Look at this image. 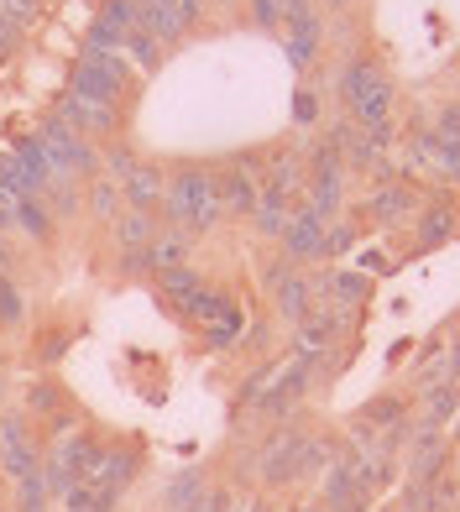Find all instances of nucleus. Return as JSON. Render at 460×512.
I'll list each match as a JSON object with an SVG mask.
<instances>
[{"mask_svg":"<svg viewBox=\"0 0 460 512\" xmlns=\"http://www.w3.org/2000/svg\"><path fill=\"white\" fill-rule=\"evenodd\" d=\"M163 204H168V215L189 230V236H204V230L220 220V183H215V173H204V168H183V173L168 178Z\"/></svg>","mask_w":460,"mask_h":512,"instance_id":"nucleus-1","label":"nucleus"},{"mask_svg":"<svg viewBox=\"0 0 460 512\" xmlns=\"http://www.w3.org/2000/svg\"><path fill=\"white\" fill-rule=\"evenodd\" d=\"M298 194H304V162H298V152H278L272 168H267V178L257 183V209H251L262 236H283Z\"/></svg>","mask_w":460,"mask_h":512,"instance_id":"nucleus-2","label":"nucleus"},{"mask_svg":"<svg viewBox=\"0 0 460 512\" xmlns=\"http://www.w3.org/2000/svg\"><path fill=\"white\" fill-rule=\"evenodd\" d=\"M340 95L351 100V115L361 126H382L387 110H393V84L372 58H351L340 68Z\"/></svg>","mask_w":460,"mask_h":512,"instance_id":"nucleus-3","label":"nucleus"},{"mask_svg":"<svg viewBox=\"0 0 460 512\" xmlns=\"http://www.w3.org/2000/svg\"><path fill=\"white\" fill-rule=\"evenodd\" d=\"M121 89H126V63L115 58V53H95V48H84L79 68H74V84H68V95H79L89 105H110L121 100Z\"/></svg>","mask_w":460,"mask_h":512,"instance_id":"nucleus-4","label":"nucleus"},{"mask_svg":"<svg viewBox=\"0 0 460 512\" xmlns=\"http://www.w3.org/2000/svg\"><path fill=\"white\" fill-rule=\"evenodd\" d=\"M304 450H309V429H278V439L257 455V476L262 486H293L304 481Z\"/></svg>","mask_w":460,"mask_h":512,"instance_id":"nucleus-5","label":"nucleus"},{"mask_svg":"<svg viewBox=\"0 0 460 512\" xmlns=\"http://www.w3.org/2000/svg\"><path fill=\"white\" fill-rule=\"evenodd\" d=\"M37 147L42 152H48V162H53V168L68 178V173H95L100 168V152L95 147H89V136H79L74 126H63L58 121V115H53V121L48 126H42V136H37Z\"/></svg>","mask_w":460,"mask_h":512,"instance_id":"nucleus-6","label":"nucleus"},{"mask_svg":"<svg viewBox=\"0 0 460 512\" xmlns=\"http://www.w3.org/2000/svg\"><path fill=\"white\" fill-rule=\"evenodd\" d=\"M204 16V0H136V27L157 42H178Z\"/></svg>","mask_w":460,"mask_h":512,"instance_id":"nucleus-7","label":"nucleus"},{"mask_svg":"<svg viewBox=\"0 0 460 512\" xmlns=\"http://www.w3.org/2000/svg\"><path fill=\"white\" fill-rule=\"evenodd\" d=\"M131 481H136V455H131L126 445H115V450L100 455L95 471H89V492H95V502L110 512L115 502L131 492Z\"/></svg>","mask_w":460,"mask_h":512,"instance_id":"nucleus-8","label":"nucleus"},{"mask_svg":"<svg viewBox=\"0 0 460 512\" xmlns=\"http://www.w3.org/2000/svg\"><path fill=\"white\" fill-rule=\"evenodd\" d=\"M309 382H314V361L298 356L293 366H283V377L272 382L267 392H257V413H267V418H288L298 403H304Z\"/></svg>","mask_w":460,"mask_h":512,"instance_id":"nucleus-9","label":"nucleus"},{"mask_svg":"<svg viewBox=\"0 0 460 512\" xmlns=\"http://www.w3.org/2000/svg\"><path fill=\"white\" fill-rule=\"evenodd\" d=\"M283 16H288V63L304 74L319 58V16L309 0H283Z\"/></svg>","mask_w":460,"mask_h":512,"instance_id":"nucleus-10","label":"nucleus"},{"mask_svg":"<svg viewBox=\"0 0 460 512\" xmlns=\"http://www.w3.org/2000/svg\"><path fill=\"white\" fill-rule=\"evenodd\" d=\"M0 465H6V476H32L42 471V445L27 434L21 418H0Z\"/></svg>","mask_w":460,"mask_h":512,"instance_id":"nucleus-11","label":"nucleus"},{"mask_svg":"<svg viewBox=\"0 0 460 512\" xmlns=\"http://www.w3.org/2000/svg\"><path fill=\"white\" fill-rule=\"evenodd\" d=\"M131 27H136V0H105L100 16H95V27H89V48H95V53H115Z\"/></svg>","mask_w":460,"mask_h":512,"instance_id":"nucleus-12","label":"nucleus"},{"mask_svg":"<svg viewBox=\"0 0 460 512\" xmlns=\"http://www.w3.org/2000/svg\"><path fill=\"white\" fill-rule=\"evenodd\" d=\"M283 246L293 256H319V251H325V215H314V209H293L288 225H283Z\"/></svg>","mask_w":460,"mask_h":512,"instance_id":"nucleus-13","label":"nucleus"},{"mask_svg":"<svg viewBox=\"0 0 460 512\" xmlns=\"http://www.w3.org/2000/svg\"><path fill=\"white\" fill-rule=\"evenodd\" d=\"M335 199H340V152L325 142L314 152V215H330L335 209Z\"/></svg>","mask_w":460,"mask_h":512,"instance_id":"nucleus-14","label":"nucleus"},{"mask_svg":"<svg viewBox=\"0 0 460 512\" xmlns=\"http://www.w3.org/2000/svg\"><path fill=\"white\" fill-rule=\"evenodd\" d=\"M272 298H278V314L288 319V324H304L309 314H314V293H309V283L298 277L293 267L272 283Z\"/></svg>","mask_w":460,"mask_h":512,"instance_id":"nucleus-15","label":"nucleus"},{"mask_svg":"<svg viewBox=\"0 0 460 512\" xmlns=\"http://www.w3.org/2000/svg\"><path fill=\"white\" fill-rule=\"evenodd\" d=\"M58 121L74 126L79 136H89V131H110V126H115V110H110V105H89V100H79V95H63Z\"/></svg>","mask_w":460,"mask_h":512,"instance_id":"nucleus-16","label":"nucleus"},{"mask_svg":"<svg viewBox=\"0 0 460 512\" xmlns=\"http://www.w3.org/2000/svg\"><path fill=\"white\" fill-rule=\"evenodd\" d=\"M455 413H460V387H455V382H434V387L424 392L419 429H440V424H450Z\"/></svg>","mask_w":460,"mask_h":512,"instance_id":"nucleus-17","label":"nucleus"},{"mask_svg":"<svg viewBox=\"0 0 460 512\" xmlns=\"http://www.w3.org/2000/svg\"><path fill=\"white\" fill-rule=\"evenodd\" d=\"M121 189H126V199L136 204V215H142V209H152L157 199H163V173L147 168V162H136V168L121 178Z\"/></svg>","mask_w":460,"mask_h":512,"instance_id":"nucleus-18","label":"nucleus"},{"mask_svg":"<svg viewBox=\"0 0 460 512\" xmlns=\"http://www.w3.org/2000/svg\"><path fill=\"white\" fill-rule=\"evenodd\" d=\"M215 183H220V204H230V209H246V215L257 209V178H251V173L241 168V162H236L230 173H220Z\"/></svg>","mask_w":460,"mask_h":512,"instance_id":"nucleus-19","label":"nucleus"},{"mask_svg":"<svg viewBox=\"0 0 460 512\" xmlns=\"http://www.w3.org/2000/svg\"><path fill=\"white\" fill-rule=\"evenodd\" d=\"M356 424L377 429V434H393V429L408 424V408H403V398H372V403L356 413Z\"/></svg>","mask_w":460,"mask_h":512,"instance_id":"nucleus-20","label":"nucleus"},{"mask_svg":"<svg viewBox=\"0 0 460 512\" xmlns=\"http://www.w3.org/2000/svg\"><path fill=\"white\" fill-rule=\"evenodd\" d=\"M121 48L136 58V68H142V74H157V68H163V42H157L152 32H142V27H131Z\"/></svg>","mask_w":460,"mask_h":512,"instance_id":"nucleus-21","label":"nucleus"},{"mask_svg":"<svg viewBox=\"0 0 460 512\" xmlns=\"http://www.w3.org/2000/svg\"><path fill=\"white\" fill-rule=\"evenodd\" d=\"M204 497V476L199 471H178V481H168V512H183V507H194Z\"/></svg>","mask_w":460,"mask_h":512,"instance_id":"nucleus-22","label":"nucleus"},{"mask_svg":"<svg viewBox=\"0 0 460 512\" xmlns=\"http://www.w3.org/2000/svg\"><path fill=\"white\" fill-rule=\"evenodd\" d=\"M183 314L199 319V324H220V319L230 314V298H220V293H210V288H199L189 304H183Z\"/></svg>","mask_w":460,"mask_h":512,"instance_id":"nucleus-23","label":"nucleus"},{"mask_svg":"<svg viewBox=\"0 0 460 512\" xmlns=\"http://www.w3.org/2000/svg\"><path fill=\"white\" fill-rule=\"evenodd\" d=\"M115 241H121L126 251H147L152 246V220L147 215H121L115 220Z\"/></svg>","mask_w":460,"mask_h":512,"instance_id":"nucleus-24","label":"nucleus"},{"mask_svg":"<svg viewBox=\"0 0 460 512\" xmlns=\"http://www.w3.org/2000/svg\"><path fill=\"white\" fill-rule=\"evenodd\" d=\"M408 204H413V194H408V189H398V183H387V189L372 199V215H377L382 225H393V220H403V215H408Z\"/></svg>","mask_w":460,"mask_h":512,"instance_id":"nucleus-25","label":"nucleus"},{"mask_svg":"<svg viewBox=\"0 0 460 512\" xmlns=\"http://www.w3.org/2000/svg\"><path fill=\"white\" fill-rule=\"evenodd\" d=\"M183 251H189V241H183V236H157L152 251H147V267H157V272L183 267Z\"/></svg>","mask_w":460,"mask_h":512,"instance_id":"nucleus-26","label":"nucleus"},{"mask_svg":"<svg viewBox=\"0 0 460 512\" xmlns=\"http://www.w3.org/2000/svg\"><path fill=\"white\" fill-rule=\"evenodd\" d=\"M325 293H335L340 304H366V293H372V288H366V277H356V272H330Z\"/></svg>","mask_w":460,"mask_h":512,"instance_id":"nucleus-27","label":"nucleus"},{"mask_svg":"<svg viewBox=\"0 0 460 512\" xmlns=\"http://www.w3.org/2000/svg\"><path fill=\"white\" fill-rule=\"evenodd\" d=\"M450 230H455V215L440 204V209H429L424 215V225H419V246L429 251V246H440V241H450Z\"/></svg>","mask_w":460,"mask_h":512,"instance_id":"nucleus-28","label":"nucleus"},{"mask_svg":"<svg viewBox=\"0 0 460 512\" xmlns=\"http://www.w3.org/2000/svg\"><path fill=\"white\" fill-rule=\"evenodd\" d=\"M199 288H204V283H199V277H194L189 267H168V272H163V293L173 298V304H178V309H183V304H189V298H194Z\"/></svg>","mask_w":460,"mask_h":512,"instance_id":"nucleus-29","label":"nucleus"},{"mask_svg":"<svg viewBox=\"0 0 460 512\" xmlns=\"http://www.w3.org/2000/svg\"><path fill=\"white\" fill-rule=\"evenodd\" d=\"M16 497H21V512H48V481H42V471H32V476H21L16 481Z\"/></svg>","mask_w":460,"mask_h":512,"instance_id":"nucleus-30","label":"nucleus"},{"mask_svg":"<svg viewBox=\"0 0 460 512\" xmlns=\"http://www.w3.org/2000/svg\"><path fill=\"white\" fill-rule=\"evenodd\" d=\"M11 225H21V230H27V236H37V241L53 230V220L42 215V209H37L32 199H16V215H11Z\"/></svg>","mask_w":460,"mask_h":512,"instance_id":"nucleus-31","label":"nucleus"},{"mask_svg":"<svg viewBox=\"0 0 460 512\" xmlns=\"http://www.w3.org/2000/svg\"><path fill=\"white\" fill-rule=\"evenodd\" d=\"M58 403H63V392H58L53 382H32V387H27V408H32V413H58Z\"/></svg>","mask_w":460,"mask_h":512,"instance_id":"nucleus-32","label":"nucleus"},{"mask_svg":"<svg viewBox=\"0 0 460 512\" xmlns=\"http://www.w3.org/2000/svg\"><path fill=\"white\" fill-rule=\"evenodd\" d=\"M0 324H21V293L0 277Z\"/></svg>","mask_w":460,"mask_h":512,"instance_id":"nucleus-33","label":"nucleus"},{"mask_svg":"<svg viewBox=\"0 0 460 512\" xmlns=\"http://www.w3.org/2000/svg\"><path fill=\"white\" fill-rule=\"evenodd\" d=\"M236 335H241V309H230L220 324H210V345H230Z\"/></svg>","mask_w":460,"mask_h":512,"instance_id":"nucleus-34","label":"nucleus"},{"mask_svg":"<svg viewBox=\"0 0 460 512\" xmlns=\"http://www.w3.org/2000/svg\"><path fill=\"white\" fill-rule=\"evenodd\" d=\"M251 11H257L262 27H278V21H283V0H251Z\"/></svg>","mask_w":460,"mask_h":512,"instance_id":"nucleus-35","label":"nucleus"},{"mask_svg":"<svg viewBox=\"0 0 460 512\" xmlns=\"http://www.w3.org/2000/svg\"><path fill=\"white\" fill-rule=\"evenodd\" d=\"M325 246H330V251H351V246H356V230H351V225L325 230Z\"/></svg>","mask_w":460,"mask_h":512,"instance_id":"nucleus-36","label":"nucleus"},{"mask_svg":"<svg viewBox=\"0 0 460 512\" xmlns=\"http://www.w3.org/2000/svg\"><path fill=\"white\" fill-rule=\"evenodd\" d=\"M434 131H440L445 142H460V105H450V110L440 115V126H434Z\"/></svg>","mask_w":460,"mask_h":512,"instance_id":"nucleus-37","label":"nucleus"},{"mask_svg":"<svg viewBox=\"0 0 460 512\" xmlns=\"http://www.w3.org/2000/svg\"><path fill=\"white\" fill-rule=\"evenodd\" d=\"M314 115H319V105H314V95H309V89H304V95L293 100V121H298V126H309Z\"/></svg>","mask_w":460,"mask_h":512,"instance_id":"nucleus-38","label":"nucleus"},{"mask_svg":"<svg viewBox=\"0 0 460 512\" xmlns=\"http://www.w3.org/2000/svg\"><path fill=\"white\" fill-rule=\"evenodd\" d=\"M89 204H95L100 215H110V209H115V183H95V199H89Z\"/></svg>","mask_w":460,"mask_h":512,"instance_id":"nucleus-39","label":"nucleus"},{"mask_svg":"<svg viewBox=\"0 0 460 512\" xmlns=\"http://www.w3.org/2000/svg\"><path fill=\"white\" fill-rule=\"evenodd\" d=\"M6 6L16 11V21H27V16H32V6H37V0H6Z\"/></svg>","mask_w":460,"mask_h":512,"instance_id":"nucleus-40","label":"nucleus"},{"mask_svg":"<svg viewBox=\"0 0 460 512\" xmlns=\"http://www.w3.org/2000/svg\"><path fill=\"white\" fill-rule=\"evenodd\" d=\"M361 267H366V272H387V262H382L377 251H366V256H361Z\"/></svg>","mask_w":460,"mask_h":512,"instance_id":"nucleus-41","label":"nucleus"},{"mask_svg":"<svg viewBox=\"0 0 460 512\" xmlns=\"http://www.w3.org/2000/svg\"><path fill=\"white\" fill-rule=\"evenodd\" d=\"M246 512H272V507H267V502H257V507H246Z\"/></svg>","mask_w":460,"mask_h":512,"instance_id":"nucleus-42","label":"nucleus"},{"mask_svg":"<svg viewBox=\"0 0 460 512\" xmlns=\"http://www.w3.org/2000/svg\"><path fill=\"white\" fill-rule=\"evenodd\" d=\"M309 512H330V507H325V502H314V507H309Z\"/></svg>","mask_w":460,"mask_h":512,"instance_id":"nucleus-43","label":"nucleus"},{"mask_svg":"<svg viewBox=\"0 0 460 512\" xmlns=\"http://www.w3.org/2000/svg\"><path fill=\"white\" fill-rule=\"evenodd\" d=\"M330 6H351V0H330Z\"/></svg>","mask_w":460,"mask_h":512,"instance_id":"nucleus-44","label":"nucleus"},{"mask_svg":"<svg viewBox=\"0 0 460 512\" xmlns=\"http://www.w3.org/2000/svg\"><path fill=\"white\" fill-rule=\"evenodd\" d=\"M84 512H105V507H84Z\"/></svg>","mask_w":460,"mask_h":512,"instance_id":"nucleus-45","label":"nucleus"},{"mask_svg":"<svg viewBox=\"0 0 460 512\" xmlns=\"http://www.w3.org/2000/svg\"><path fill=\"white\" fill-rule=\"evenodd\" d=\"M382 512H398V507H382Z\"/></svg>","mask_w":460,"mask_h":512,"instance_id":"nucleus-46","label":"nucleus"},{"mask_svg":"<svg viewBox=\"0 0 460 512\" xmlns=\"http://www.w3.org/2000/svg\"><path fill=\"white\" fill-rule=\"evenodd\" d=\"M455 512H460V497H455Z\"/></svg>","mask_w":460,"mask_h":512,"instance_id":"nucleus-47","label":"nucleus"},{"mask_svg":"<svg viewBox=\"0 0 460 512\" xmlns=\"http://www.w3.org/2000/svg\"><path fill=\"white\" fill-rule=\"evenodd\" d=\"M455 418H460V413H455Z\"/></svg>","mask_w":460,"mask_h":512,"instance_id":"nucleus-48","label":"nucleus"}]
</instances>
